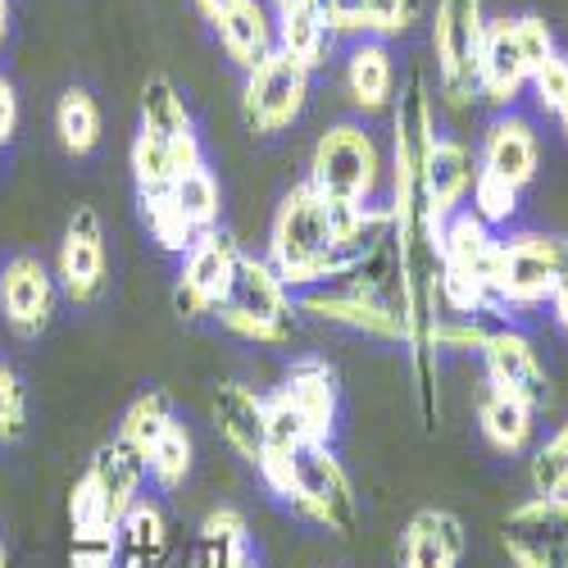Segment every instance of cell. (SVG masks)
I'll use <instances>...</instances> for the list:
<instances>
[{
    "label": "cell",
    "instance_id": "obj_6",
    "mask_svg": "<svg viewBox=\"0 0 568 568\" xmlns=\"http://www.w3.org/2000/svg\"><path fill=\"white\" fill-rule=\"evenodd\" d=\"M387 178V155L364 123H333L310 151V186L342 205H373Z\"/></svg>",
    "mask_w": 568,
    "mask_h": 568
},
{
    "label": "cell",
    "instance_id": "obj_13",
    "mask_svg": "<svg viewBox=\"0 0 568 568\" xmlns=\"http://www.w3.org/2000/svg\"><path fill=\"white\" fill-rule=\"evenodd\" d=\"M242 242L232 232L214 227L205 232L201 242L182 255V273L173 282V305L182 318H205L223 305L232 277H236V264H242Z\"/></svg>",
    "mask_w": 568,
    "mask_h": 568
},
{
    "label": "cell",
    "instance_id": "obj_3",
    "mask_svg": "<svg viewBox=\"0 0 568 568\" xmlns=\"http://www.w3.org/2000/svg\"><path fill=\"white\" fill-rule=\"evenodd\" d=\"M260 483L287 509H296L305 524H314L323 532L351 537L359 528L355 483H351V473L342 468V459L333 455V446H327V442H310L292 459L268 464L260 473Z\"/></svg>",
    "mask_w": 568,
    "mask_h": 568
},
{
    "label": "cell",
    "instance_id": "obj_10",
    "mask_svg": "<svg viewBox=\"0 0 568 568\" xmlns=\"http://www.w3.org/2000/svg\"><path fill=\"white\" fill-rule=\"evenodd\" d=\"M310 69L296 64L292 55L273 51L260 69L246 73V87H242V119L255 136H277L287 132L305 105H310Z\"/></svg>",
    "mask_w": 568,
    "mask_h": 568
},
{
    "label": "cell",
    "instance_id": "obj_50",
    "mask_svg": "<svg viewBox=\"0 0 568 568\" xmlns=\"http://www.w3.org/2000/svg\"><path fill=\"white\" fill-rule=\"evenodd\" d=\"M119 568H128V564H119Z\"/></svg>",
    "mask_w": 568,
    "mask_h": 568
},
{
    "label": "cell",
    "instance_id": "obj_39",
    "mask_svg": "<svg viewBox=\"0 0 568 568\" xmlns=\"http://www.w3.org/2000/svg\"><path fill=\"white\" fill-rule=\"evenodd\" d=\"M514 32H518V51H524V60H528V73H537V69L559 51L555 28H550L541 14H518V19H514Z\"/></svg>",
    "mask_w": 568,
    "mask_h": 568
},
{
    "label": "cell",
    "instance_id": "obj_5",
    "mask_svg": "<svg viewBox=\"0 0 568 568\" xmlns=\"http://www.w3.org/2000/svg\"><path fill=\"white\" fill-rule=\"evenodd\" d=\"M296 314H301L296 296L287 292V282L273 273L264 255H242L223 305L214 310V318L227 333L260 342V346H287L296 333Z\"/></svg>",
    "mask_w": 568,
    "mask_h": 568
},
{
    "label": "cell",
    "instance_id": "obj_23",
    "mask_svg": "<svg viewBox=\"0 0 568 568\" xmlns=\"http://www.w3.org/2000/svg\"><path fill=\"white\" fill-rule=\"evenodd\" d=\"M214 32H219L223 55L242 73L260 69L277 51V23H273L264 0H236V6L214 23Z\"/></svg>",
    "mask_w": 568,
    "mask_h": 568
},
{
    "label": "cell",
    "instance_id": "obj_11",
    "mask_svg": "<svg viewBox=\"0 0 568 568\" xmlns=\"http://www.w3.org/2000/svg\"><path fill=\"white\" fill-rule=\"evenodd\" d=\"M500 546L514 568H568V496H528L505 524Z\"/></svg>",
    "mask_w": 568,
    "mask_h": 568
},
{
    "label": "cell",
    "instance_id": "obj_25",
    "mask_svg": "<svg viewBox=\"0 0 568 568\" xmlns=\"http://www.w3.org/2000/svg\"><path fill=\"white\" fill-rule=\"evenodd\" d=\"M473 178H478V160H473V151L455 136H437V146L428 155V192H433V205H437L442 219H450L468 205Z\"/></svg>",
    "mask_w": 568,
    "mask_h": 568
},
{
    "label": "cell",
    "instance_id": "obj_47",
    "mask_svg": "<svg viewBox=\"0 0 568 568\" xmlns=\"http://www.w3.org/2000/svg\"><path fill=\"white\" fill-rule=\"evenodd\" d=\"M314 6V0H273V10L277 14H287V10H310Z\"/></svg>",
    "mask_w": 568,
    "mask_h": 568
},
{
    "label": "cell",
    "instance_id": "obj_32",
    "mask_svg": "<svg viewBox=\"0 0 568 568\" xmlns=\"http://www.w3.org/2000/svg\"><path fill=\"white\" fill-rule=\"evenodd\" d=\"M136 128L160 132V136L192 132V114H186V101H182V91L173 87L169 73H151L146 87H141V123Z\"/></svg>",
    "mask_w": 568,
    "mask_h": 568
},
{
    "label": "cell",
    "instance_id": "obj_20",
    "mask_svg": "<svg viewBox=\"0 0 568 568\" xmlns=\"http://www.w3.org/2000/svg\"><path fill=\"white\" fill-rule=\"evenodd\" d=\"M314 6L333 37H359V41L405 37L418 19V0H314Z\"/></svg>",
    "mask_w": 568,
    "mask_h": 568
},
{
    "label": "cell",
    "instance_id": "obj_15",
    "mask_svg": "<svg viewBox=\"0 0 568 568\" xmlns=\"http://www.w3.org/2000/svg\"><path fill=\"white\" fill-rule=\"evenodd\" d=\"M483 373H487V392L514 396L532 409L546 405L550 396V377L537 355V346L518 333V327H491L483 342Z\"/></svg>",
    "mask_w": 568,
    "mask_h": 568
},
{
    "label": "cell",
    "instance_id": "obj_28",
    "mask_svg": "<svg viewBox=\"0 0 568 568\" xmlns=\"http://www.w3.org/2000/svg\"><path fill=\"white\" fill-rule=\"evenodd\" d=\"M273 23H277V51H282V55H292L296 64H305L310 73L327 60V51H333V32H327L318 6L273 14Z\"/></svg>",
    "mask_w": 568,
    "mask_h": 568
},
{
    "label": "cell",
    "instance_id": "obj_36",
    "mask_svg": "<svg viewBox=\"0 0 568 568\" xmlns=\"http://www.w3.org/2000/svg\"><path fill=\"white\" fill-rule=\"evenodd\" d=\"M28 433V387L23 377L0 359V446H10Z\"/></svg>",
    "mask_w": 568,
    "mask_h": 568
},
{
    "label": "cell",
    "instance_id": "obj_38",
    "mask_svg": "<svg viewBox=\"0 0 568 568\" xmlns=\"http://www.w3.org/2000/svg\"><path fill=\"white\" fill-rule=\"evenodd\" d=\"M528 87H532V97H537V110L559 119V110H564V101H568V55L555 51V55L532 73Z\"/></svg>",
    "mask_w": 568,
    "mask_h": 568
},
{
    "label": "cell",
    "instance_id": "obj_26",
    "mask_svg": "<svg viewBox=\"0 0 568 568\" xmlns=\"http://www.w3.org/2000/svg\"><path fill=\"white\" fill-rule=\"evenodd\" d=\"M478 428L487 437L491 450L500 455H524L537 437V409L514 400V396H500V392H487L478 400Z\"/></svg>",
    "mask_w": 568,
    "mask_h": 568
},
{
    "label": "cell",
    "instance_id": "obj_17",
    "mask_svg": "<svg viewBox=\"0 0 568 568\" xmlns=\"http://www.w3.org/2000/svg\"><path fill=\"white\" fill-rule=\"evenodd\" d=\"M528 82L532 73H528L524 51H518L514 19H487L483 51H478V101H487L491 110H509L524 97Z\"/></svg>",
    "mask_w": 568,
    "mask_h": 568
},
{
    "label": "cell",
    "instance_id": "obj_43",
    "mask_svg": "<svg viewBox=\"0 0 568 568\" xmlns=\"http://www.w3.org/2000/svg\"><path fill=\"white\" fill-rule=\"evenodd\" d=\"M160 568H201V550H196V546H182V550H169Z\"/></svg>",
    "mask_w": 568,
    "mask_h": 568
},
{
    "label": "cell",
    "instance_id": "obj_24",
    "mask_svg": "<svg viewBox=\"0 0 568 568\" xmlns=\"http://www.w3.org/2000/svg\"><path fill=\"white\" fill-rule=\"evenodd\" d=\"M346 97L359 114H387L396 105V60L387 41H355L346 55Z\"/></svg>",
    "mask_w": 568,
    "mask_h": 568
},
{
    "label": "cell",
    "instance_id": "obj_40",
    "mask_svg": "<svg viewBox=\"0 0 568 568\" xmlns=\"http://www.w3.org/2000/svg\"><path fill=\"white\" fill-rule=\"evenodd\" d=\"M487 333H491V327H483L478 318H455V314H446V318L437 323V351H483Z\"/></svg>",
    "mask_w": 568,
    "mask_h": 568
},
{
    "label": "cell",
    "instance_id": "obj_8",
    "mask_svg": "<svg viewBox=\"0 0 568 568\" xmlns=\"http://www.w3.org/2000/svg\"><path fill=\"white\" fill-rule=\"evenodd\" d=\"M568 273V242L546 232H514L496 242L491 264V296L500 314L541 310L555 292V282Z\"/></svg>",
    "mask_w": 568,
    "mask_h": 568
},
{
    "label": "cell",
    "instance_id": "obj_2",
    "mask_svg": "<svg viewBox=\"0 0 568 568\" xmlns=\"http://www.w3.org/2000/svg\"><path fill=\"white\" fill-rule=\"evenodd\" d=\"M392 242V210L342 205L314 192L310 182L282 196L268 227V264L287 292H314L318 282L351 277Z\"/></svg>",
    "mask_w": 568,
    "mask_h": 568
},
{
    "label": "cell",
    "instance_id": "obj_7",
    "mask_svg": "<svg viewBox=\"0 0 568 568\" xmlns=\"http://www.w3.org/2000/svg\"><path fill=\"white\" fill-rule=\"evenodd\" d=\"M141 483H146V459L136 450H128L119 437L105 442L97 455H91L87 473L69 496L73 532H119L128 509L141 500Z\"/></svg>",
    "mask_w": 568,
    "mask_h": 568
},
{
    "label": "cell",
    "instance_id": "obj_21",
    "mask_svg": "<svg viewBox=\"0 0 568 568\" xmlns=\"http://www.w3.org/2000/svg\"><path fill=\"white\" fill-rule=\"evenodd\" d=\"M464 546L468 532L455 509H418L400 532V568H459Z\"/></svg>",
    "mask_w": 568,
    "mask_h": 568
},
{
    "label": "cell",
    "instance_id": "obj_4",
    "mask_svg": "<svg viewBox=\"0 0 568 568\" xmlns=\"http://www.w3.org/2000/svg\"><path fill=\"white\" fill-rule=\"evenodd\" d=\"M500 236L478 214H450L442 227V310L455 318L500 314L491 296V264Z\"/></svg>",
    "mask_w": 568,
    "mask_h": 568
},
{
    "label": "cell",
    "instance_id": "obj_44",
    "mask_svg": "<svg viewBox=\"0 0 568 568\" xmlns=\"http://www.w3.org/2000/svg\"><path fill=\"white\" fill-rule=\"evenodd\" d=\"M192 6H196V14H201L205 23H219V19L236 6V0H192Z\"/></svg>",
    "mask_w": 568,
    "mask_h": 568
},
{
    "label": "cell",
    "instance_id": "obj_1",
    "mask_svg": "<svg viewBox=\"0 0 568 568\" xmlns=\"http://www.w3.org/2000/svg\"><path fill=\"white\" fill-rule=\"evenodd\" d=\"M437 146V105L423 73H409L392 105V255L400 282V323L414 373L418 414L428 428L442 418V373H437V323L442 310V227L446 219L428 192V155Z\"/></svg>",
    "mask_w": 568,
    "mask_h": 568
},
{
    "label": "cell",
    "instance_id": "obj_42",
    "mask_svg": "<svg viewBox=\"0 0 568 568\" xmlns=\"http://www.w3.org/2000/svg\"><path fill=\"white\" fill-rule=\"evenodd\" d=\"M546 305H550L555 323H559V327H564V333H568V273H564V277L555 282V292H550V301H546Z\"/></svg>",
    "mask_w": 568,
    "mask_h": 568
},
{
    "label": "cell",
    "instance_id": "obj_49",
    "mask_svg": "<svg viewBox=\"0 0 568 568\" xmlns=\"http://www.w3.org/2000/svg\"><path fill=\"white\" fill-rule=\"evenodd\" d=\"M0 568H6V541H0Z\"/></svg>",
    "mask_w": 568,
    "mask_h": 568
},
{
    "label": "cell",
    "instance_id": "obj_14",
    "mask_svg": "<svg viewBox=\"0 0 568 568\" xmlns=\"http://www.w3.org/2000/svg\"><path fill=\"white\" fill-rule=\"evenodd\" d=\"M60 310V282L37 255H14L0 264V318L14 337L37 342L55 323Z\"/></svg>",
    "mask_w": 568,
    "mask_h": 568
},
{
    "label": "cell",
    "instance_id": "obj_27",
    "mask_svg": "<svg viewBox=\"0 0 568 568\" xmlns=\"http://www.w3.org/2000/svg\"><path fill=\"white\" fill-rule=\"evenodd\" d=\"M119 541H123V564H128V568H160L164 555L173 550L164 509H160L155 500L141 496V500L128 509V518L119 524Z\"/></svg>",
    "mask_w": 568,
    "mask_h": 568
},
{
    "label": "cell",
    "instance_id": "obj_34",
    "mask_svg": "<svg viewBox=\"0 0 568 568\" xmlns=\"http://www.w3.org/2000/svg\"><path fill=\"white\" fill-rule=\"evenodd\" d=\"M464 210L478 214L496 232L500 223H509L518 214V192H514L509 182H500V178H491V173L478 169V178H473V186H468V205Z\"/></svg>",
    "mask_w": 568,
    "mask_h": 568
},
{
    "label": "cell",
    "instance_id": "obj_9",
    "mask_svg": "<svg viewBox=\"0 0 568 568\" xmlns=\"http://www.w3.org/2000/svg\"><path fill=\"white\" fill-rule=\"evenodd\" d=\"M487 32L483 0H437L433 10V60L437 87L450 110H468L478 101V51Z\"/></svg>",
    "mask_w": 568,
    "mask_h": 568
},
{
    "label": "cell",
    "instance_id": "obj_37",
    "mask_svg": "<svg viewBox=\"0 0 568 568\" xmlns=\"http://www.w3.org/2000/svg\"><path fill=\"white\" fill-rule=\"evenodd\" d=\"M69 564H73V568H119V564H123V541H119V532H73V541H69Z\"/></svg>",
    "mask_w": 568,
    "mask_h": 568
},
{
    "label": "cell",
    "instance_id": "obj_46",
    "mask_svg": "<svg viewBox=\"0 0 568 568\" xmlns=\"http://www.w3.org/2000/svg\"><path fill=\"white\" fill-rule=\"evenodd\" d=\"M10 41V0H0V51H6Z\"/></svg>",
    "mask_w": 568,
    "mask_h": 568
},
{
    "label": "cell",
    "instance_id": "obj_12",
    "mask_svg": "<svg viewBox=\"0 0 568 568\" xmlns=\"http://www.w3.org/2000/svg\"><path fill=\"white\" fill-rule=\"evenodd\" d=\"M55 282L60 296L73 305H97L110 287V242H105V223L91 205H78L64 223L60 251H55Z\"/></svg>",
    "mask_w": 568,
    "mask_h": 568
},
{
    "label": "cell",
    "instance_id": "obj_31",
    "mask_svg": "<svg viewBox=\"0 0 568 568\" xmlns=\"http://www.w3.org/2000/svg\"><path fill=\"white\" fill-rule=\"evenodd\" d=\"M178 414H173V400H169V392H146V396H136L128 409H123V418H119V442L128 446V450H136L141 459L151 455V446L169 433V423H173Z\"/></svg>",
    "mask_w": 568,
    "mask_h": 568
},
{
    "label": "cell",
    "instance_id": "obj_33",
    "mask_svg": "<svg viewBox=\"0 0 568 568\" xmlns=\"http://www.w3.org/2000/svg\"><path fill=\"white\" fill-rule=\"evenodd\" d=\"M192 459H196V442H192V433L182 428V423L173 418L169 423V433L151 446V455H146V478L160 487V491H178L186 478H192Z\"/></svg>",
    "mask_w": 568,
    "mask_h": 568
},
{
    "label": "cell",
    "instance_id": "obj_19",
    "mask_svg": "<svg viewBox=\"0 0 568 568\" xmlns=\"http://www.w3.org/2000/svg\"><path fill=\"white\" fill-rule=\"evenodd\" d=\"M277 396L305 418V428L318 442H333V428H337V373H333V364L318 359V355L292 359V368L282 373Z\"/></svg>",
    "mask_w": 568,
    "mask_h": 568
},
{
    "label": "cell",
    "instance_id": "obj_30",
    "mask_svg": "<svg viewBox=\"0 0 568 568\" xmlns=\"http://www.w3.org/2000/svg\"><path fill=\"white\" fill-rule=\"evenodd\" d=\"M164 201L178 210V219L192 227L196 236H205V232H214L219 227V214H223V192H219V178L210 173V169H196V173H186V178H178L169 192H164Z\"/></svg>",
    "mask_w": 568,
    "mask_h": 568
},
{
    "label": "cell",
    "instance_id": "obj_29",
    "mask_svg": "<svg viewBox=\"0 0 568 568\" xmlns=\"http://www.w3.org/2000/svg\"><path fill=\"white\" fill-rule=\"evenodd\" d=\"M55 136H60V146L82 160L101 146V105L97 97H91L87 87H69L60 105H55Z\"/></svg>",
    "mask_w": 568,
    "mask_h": 568
},
{
    "label": "cell",
    "instance_id": "obj_35",
    "mask_svg": "<svg viewBox=\"0 0 568 568\" xmlns=\"http://www.w3.org/2000/svg\"><path fill=\"white\" fill-rule=\"evenodd\" d=\"M528 478L537 496H568V423L532 455Z\"/></svg>",
    "mask_w": 568,
    "mask_h": 568
},
{
    "label": "cell",
    "instance_id": "obj_18",
    "mask_svg": "<svg viewBox=\"0 0 568 568\" xmlns=\"http://www.w3.org/2000/svg\"><path fill=\"white\" fill-rule=\"evenodd\" d=\"M537 164H541V141L532 132V123L524 114H496L487 136H483V155H478V169L509 182L514 192H524V186L537 178Z\"/></svg>",
    "mask_w": 568,
    "mask_h": 568
},
{
    "label": "cell",
    "instance_id": "obj_48",
    "mask_svg": "<svg viewBox=\"0 0 568 568\" xmlns=\"http://www.w3.org/2000/svg\"><path fill=\"white\" fill-rule=\"evenodd\" d=\"M559 123H564V136H568V101H564V110H559Z\"/></svg>",
    "mask_w": 568,
    "mask_h": 568
},
{
    "label": "cell",
    "instance_id": "obj_22",
    "mask_svg": "<svg viewBox=\"0 0 568 568\" xmlns=\"http://www.w3.org/2000/svg\"><path fill=\"white\" fill-rule=\"evenodd\" d=\"M210 414H214L219 437L251 468H260V459H264V396L246 383H223L210 400Z\"/></svg>",
    "mask_w": 568,
    "mask_h": 568
},
{
    "label": "cell",
    "instance_id": "obj_45",
    "mask_svg": "<svg viewBox=\"0 0 568 568\" xmlns=\"http://www.w3.org/2000/svg\"><path fill=\"white\" fill-rule=\"evenodd\" d=\"M227 568H260V555H255L251 546H242V550H236V555L227 559Z\"/></svg>",
    "mask_w": 568,
    "mask_h": 568
},
{
    "label": "cell",
    "instance_id": "obj_41",
    "mask_svg": "<svg viewBox=\"0 0 568 568\" xmlns=\"http://www.w3.org/2000/svg\"><path fill=\"white\" fill-rule=\"evenodd\" d=\"M14 132H19V91L6 73H0V146H10Z\"/></svg>",
    "mask_w": 568,
    "mask_h": 568
},
{
    "label": "cell",
    "instance_id": "obj_16",
    "mask_svg": "<svg viewBox=\"0 0 568 568\" xmlns=\"http://www.w3.org/2000/svg\"><path fill=\"white\" fill-rule=\"evenodd\" d=\"M296 310H301V314H314V318H323V323L351 327V333H364V337L405 342L400 310H392L387 301H377V296H368V292H355V287L301 292V296H296Z\"/></svg>",
    "mask_w": 568,
    "mask_h": 568
}]
</instances>
